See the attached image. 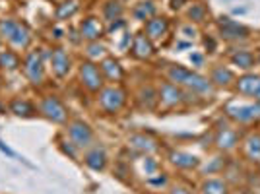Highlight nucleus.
I'll return each instance as SVG.
<instances>
[{
  "label": "nucleus",
  "instance_id": "44",
  "mask_svg": "<svg viewBox=\"0 0 260 194\" xmlns=\"http://www.w3.org/2000/svg\"><path fill=\"white\" fill-rule=\"evenodd\" d=\"M54 37L60 39V37H62V31H60V29H54Z\"/></svg>",
  "mask_w": 260,
  "mask_h": 194
},
{
  "label": "nucleus",
  "instance_id": "7",
  "mask_svg": "<svg viewBox=\"0 0 260 194\" xmlns=\"http://www.w3.org/2000/svg\"><path fill=\"white\" fill-rule=\"evenodd\" d=\"M157 99L161 101L163 107H177L184 101V91L173 82H165L157 91Z\"/></svg>",
  "mask_w": 260,
  "mask_h": 194
},
{
  "label": "nucleus",
  "instance_id": "9",
  "mask_svg": "<svg viewBox=\"0 0 260 194\" xmlns=\"http://www.w3.org/2000/svg\"><path fill=\"white\" fill-rule=\"evenodd\" d=\"M80 35H82V39H87L89 43L99 41L105 35V27H103V23L99 22L98 18L89 16V18H86L84 22L80 23Z\"/></svg>",
  "mask_w": 260,
  "mask_h": 194
},
{
  "label": "nucleus",
  "instance_id": "39",
  "mask_svg": "<svg viewBox=\"0 0 260 194\" xmlns=\"http://www.w3.org/2000/svg\"><path fill=\"white\" fill-rule=\"evenodd\" d=\"M171 194H192L188 188H184V186H173L171 188Z\"/></svg>",
  "mask_w": 260,
  "mask_h": 194
},
{
  "label": "nucleus",
  "instance_id": "21",
  "mask_svg": "<svg viewBox=\"0 0 260 194\" xmlns=\"http://www.w3.org/2000/svg\"><path fill=\"white\" fill-rule=\"evenodd\" d=\"M31 41V33H29V27L25 25V23H18V27H16V31L14 35L10 37V43L14 47H18V49H25L27 45Z\"/></svg>",
  "mask_w": 260,
  "mask_h": 194
},
{
  "label": "nucleus",
  "instance_id": "17",
  "mask_svg": "<svg viewBox=\"0 0 260 194\" xmlns=\"http://www.w3.org/2000/svg\"><path fill=\"white\" fill-rule=\"evenodd\" d=\"M101 74L105 76L107 80H111V82H120L124 78V70H122L119 60H115V58H103V62H101Z\"/></svg>",
  "mask_w": 260,
  "mask_h": 194
},
{
  "label": "nucleus",
  "instance_id": "24",
  "mask_svg": "<svg viewBox=\"0 0 260 194\" xmlns=\"http://www.w3.org/2000/svg\"><path fill=\"white\" fill-rule=\"evenodd\" d=\"M245 153L250 161L260 159V134H250L245 142Z\"/></svg>",
  "mask_w": 260,
  "mask_h": 194
},
{
  "label": "nucleus",
  "instance_id": "15",
  "mask_svg": "<svg viewBox=\"0 0 260 194\" xmlns=\"http://www.w3.org/2000/svg\"><path fill=\"white\" fill-rule=\"evenodd\" d=\"M239 142V136L237 132L233 128H229V126H223V128L217 130L216 134V146L219 150L228 151V150H233L235 146H237Z\"/></svg>",
  "mask_w": 260,
  "mask_h": 194
},
{
  "label": "nucleus",
  "instance_id": "23",
  "mask_svg": "<svg viewBox=\"0 0 260 194\" xmlns=\"http://www.w3.org/2000/svg\"><path fill=\"white\" fill-rule=\"evenodd\" d=\"M212 82L216 86H229L233 82V72L225 66H216L212 70Z\"/></svg>",
  "mask_w": 260,
  "mask_h": 194
},
{
  "label": "nucleus",
  "instance_id": "48",
  "mask_svg": "<svg viewBox=\"0 0 260 194\" xmlns=\"http://www.w3.org/2000/svg\"><path fill=\"white\" fill-rule=\"evenodd\" d=\"M0 39H2V37H0Z\"/></svg>",
  "mask_w": 260,
  "mask_h": 194
},
{
  "label": "nucleus",
  "instance_id": "42",
  "mask_svg": "<svg viewBox=\"0 0 260 194\" xmlns=\"http://www.w3.org/2000/svg\"><path fill=\"white\" fill-rule=\"evenodd\" d=\"M183 2H186V0H171V8H173V10L181 8V6H183Z\"/></svg>",
  "mask_w": 260,
  "mask_h": 194
},
{
  "label": "nucleus",
  "instance_id": "26",
  "mask_svg": "<svg viewBox=\"0 0 260 194\" xmlns=\"http://www.w3.org/2000/svg\"><path fill=\"white\" fill-rule=\"evenodd\" d=\"M228 184L221 179H208L202 183V194H228Z\"/></svg>",
  "mask_w": 260,
  "mask_h": 194
},
{
  "label": "nucleus",
  "instance_id": "8",
  "mask_svg": "<svg viewBox=\"0 0 260 194\" xmlns=\"http://www.w3.org/2000/svg\"><path fill=\"white\" fill-rule=\"evenodd\" d=\"M229 117L237 122H250L260 117V103H249V105H229L225 109Z\"/></svg>",
  "mask_w": 260,
  "mask_h": 194
},
{
  "label": "nucleus",
  "instance_id": "11",
  "mask_svg": "<svg viewBox=\"0 0 260 194\" xmlns=\"http://www.w3.org/2000/svg\"><path fill=\"white\" fill-rule=\"evenodd\" d=\"M51 70L56 78H64L70 72V56L64 49H54L51 53Z\"/></svg>",
  "mask_w": 260,
  "mask_h": 194
},
{
  "label": "nucleus",
  "instance_id": "25",
  "mask_svg": "<svg viewBox=\"0 0 260 194\" xmlns=\"http://www.w3.org/2000/svg\"><path fill=\"white\" fill-rule=\"evenodd\" d=\"M155 16V4L153 2H140L136 8H134V20H138V22H146V20H150Z\"/></svg>",
  "mask_w": 260,
  "mask_h": 194
},
{
  "label": "nucleus",
  "instance_id": "27",
  "mask_svg": "<svg viewBox=\"0 0 260 194\" xmlns=\"http://www.w3.org/2000/svg\"><path fill=\"white\" fill-rule=\"evenodd\" d=\"M122 4L117 2V0H109L107 4L103 6V16H105V20L107 22H115V20H120V16H122Z\"/></svg>",
  "mask_w": 260,
  "mask_h": 194
},
{
  "label": "nucleus",
  "instance_id": "35",
  "mask_svg": "<svg viewBox=\"0 0 260 194\" xmlns=\"http://www.w3.org/2000/svg\"><path fill=\"white\" fill-rule=\"evenodd\" d=\"M60 150L64 151L66 155H70L72 159H76V146H74V142H60Z\"/></svg>",
  "mask_w": 260,
  "mask_h": 194
},
{
  "label": "nucleus",
  "instance_id": "47",
  "mask_svg": "<svg viewBox=\"0 0 260 194\" xmlns=\"http://www.w3.org/2000/svg\"><path fill=\"white\" fill-rule=\"evenodd\" d=\"M0 86H2V78H0Z\"/></svg>",
  "mask_w": 260,
  "mask_h": 194
},
{
  "label": "nucleus",
  "instance_id": "45",
  "mask_svg": "<svg viewBox=\"0 0 260 194\" xmlns=\"http://www.w3.org/2000/svg\"><path fill=\"white\" fill-rule=\"evenodd\" d=\"M254 99H256V101H258V103H260V89H258V91H256V95H254Z\"/></svg>",
  "mask_w": 260,
  "mask_h": 194
},
{
  "label": "nucleus",
  "instance_id": "32",
  "mask_svg": "<svg viewBox=\"0 0 260 194\" xmlns=\"http://www.w3.org/2000/svg\"><path fill=\"white\" fill-rule=\"evenodd\" d=\"M105 45H101L99 41H91V43L87 45L86 49V54L89 56V58H101L103 54H105Z\"/></svg>",
  "mask_w": 260,
  "mask_h": 194
},
{
  "label": "nucleus",
  "instance_id": "2",
  "mask_svg": "<svg viewBox=\"0 0 260 194\" xmlns=\"http://www.w3.org/2000/svg\"><path fill=\"white\" fill-rule=\"evenodd\" d=\"M39 113L47 120L54 122V124H64L66 120H68V109L64 107V103L56 95L43 97V101L39 105Z\"/></svg>",
  "mask_w": 260,
  "mask_h": 194
},
{
  "label": "nucleus",
  "instance_id": "29",
  "mask_svg": "<svg viewBox=\"0 0 260 194\" xmlns=\"http://www.w3.org/2000/svg\"><path fill=\"white\" fill-rule=\"evenodd\" d=\"M231 62L243 70H249L254 64V56L249 53V51H237V53L231 56Z\"/></svg>",
  "mask_w": 260,
  "mask_h": 194
},
{
  "label": "nucleus",
  "instance_id": "14",
  "mask_svg": "<svg viewBox=\"0 0 260 194\" xmlns=\"http://www.w3.org/2000/svg\"><path fill=\"white\" fill-rule=\"evenodd\" d=\"M169 29V22H167V18H159V16H153L150 18L148 22H146V35L150 37V39H161L163 35L167 33Z\"/></svg>",
  "mask_w": 260,
  "mask_h": 194
},
{
  "label": "nucleus",
  "instance_id": "4",
  "mask_svg": "<svg viewBox=\"0 0 260 194\" xmlns=\"http://www.w3.org/2000/svg\"><path fill=\"white\" fill-rule=\"evenodd\" d=\"M23 72L33 86H41L45 80V66L41 51H29L23 58Z\"/></svg>",
  "mask_w": 260,
  "mask_h": 194
},
{
  "label": "nucleus",
  "instance_id": "20",
  "mask_svg": "<svg viewBox=\"0 0 260 194\" xmlns=\"http://www.w3.org/2000/svg\"><path fill=\"white\" fill-rule=\"evenodd\" d=\"M10 111L16 117H22V119H31V117L37 115V109L25 99H14L10 103Z\"/></svg>",
  "mask_w": 260,
  "mask_h": 194
},
{
  "label": "nucleus",
  "instance_id": "43",
  "mask_svg": "<svg viewBox=\"0 0 260 194\" xmlns=\"http://www.w3.org/2000/svg\"><path fill=\"white\" fill-rule=\"evenodd\" d=\"M183 33L186 35V37H194L196 35V31L192 29V27H183Z\"/></svg>",
  "mask_w": 260,
  "mask_h": 194
},
{
  "label": "nucleus",
  "instance_id": "30",
  "mask_svg": "<svg viewBox=\"0 0 260 194\" xmlns=\"http://www.w3.org/2000/svg\"><path fill=\"white\" fill-rule=\"evenodd\" d=\"M159 99H157V93L153 91L152 87H144L140 91V103H142V107H146V109H153V105L157 103Z\"/></svg>",
  "mask_w": 260,
  "mask_h": 194
},
{
  "label": "nucleus",
  "instance_id": "38",
  "mask_svg": "<svg viewBox=\"0 0 260 194\" xmlns=\"http://www.w3.org/2000/svg\"><path fill=\"white\" fill-rule=\"evenodd\" d=\"M120 27H124V20H115V22H111V25H109V33L117 31Z\"/></svg>",
  "mask_w": 260,
  "mask_h": 194
},
{
  "label": "nucleus",
  "instance_id": "22",
  "mask_svg": "<svg viewBox=\"0 0 260 194\" xmlns=\"http://www.w3.org/2000/svg\"><path fill=\"white\" fill-rule=\"evenodd\" d=\"M80 10V2L78 0H64L56 6V12H54V18L56 20H68L72 18L76 12Z\"/></svg>",
  "mask_w": 260,
  "mask_h": 194
},
{
  "label": "nucleus",
  "instance_id": "37",
  "mask_svg": "<svg viewBox=\"0 0 260 194\" xmlns=\"http://www.w3.org/2000/svg\"><path fill=\"white\" fill-rule=\"evenodd\" d=\"M144 169H146L148 175H152V173L157 171V163L153 161L152 157H146V161H144Z\"/></svg>",
  "mask_w": 260,
  "mask_h": 194
},
{
  "label": "nucleus",
  "instance_id": "33",
  "mask_svg": "<svg viewBox=\"0 0 260 194\" xmlns=\"http://www.w3.org/2000/svg\"><path fill=\"white\" fill-rule=\"evenodd\" d=\"M204 16H206V8H204L202 4H192V6H190V10H188V18H190L192 22H202V20H204Z\"/></svg>",
  "mask_w": 260,
  "mask_h": 194
},
{
  "label": "nucleus",
  "instance_id": "36",
  "mask_svg": "<svg viewBox=\"0 0 260 194\" xmlns=\"http://www.w3.org/2000/svg\"><path fill=\"white\" fill-rule=\"evenodd\" d=\"M148 184H150V186H165V184H167V177H165V175L150 177V179H148Z\"/></svg>",
  "mask_w": 260,
  "mask_h": 194
},
{
  "label": "nucleus",
  "instance_id": "6",
  "mask_svg": "<svg viewBox=\"0 0 260 194\" xmlns=\"http://www.w3.org/2000/svg\"><path fill=\"white\" fill-rule=\"evenodd\" d=\"M68 136L74 142L76 148H87L93 142V130L84 120H74L68 124Z\"/></svg>",
  "mask_w": 260,
  "mask_h": 194
},
{
  "label": "nucleus",
  "instance_id": "18",
  "mask_svg": "<svg viewBox=\"0 0 260 194\" xmlns=\"http://www.w3.org/2000/svg\"><path fill=\"white\" fill-rule=\"evenodd\" d=\"M237 89L245 95H256L260 89V76L256 74H245L237 80Z\"/></svg>",
  "mask_w": 260,
  "mask_h": 194
},
{
  "label": "nucleus",
  "instance_id": "5",
  "mask_svg": "<svg viewBox=\"0 0 260 194\" xmlns=\"http://www.w3.org/2000/svg\"><path fill=\"white\" fill-rule=\"evenodd\" d=\"M80 80H82V84L87 91L99 93L103 89V74L98 68V64L91 62V60H86V62L80 64Z\"/></svg>",
  "mask_w": 260,
  "mask_h": 194
},
{
  "label": "nucleus",
  "instance_id": "3",
  "mask_svg": "<svg viewBox=\"0 0 260 194\" xmlns=\"http://www.w3.org/2000/svg\"><path fill=\"white\" fill-rule=\"evenodd\" d=\"M124 103H126V93L120 87L109 86L99 91V105L105 113H119L124 107Z\"/></svg>",
  "mask_w": 260,
  "mask_h": 194
},
{
  "label": "nucleus",
  "instance_id": "40",
  "mask_svg": "<svg viewBox=\"0 0 260 194\" xmlns=\"http://www.w3.org/2000/svg\"><path fill=\"white\" fill-rule=\"evenodd\" d=\"M130 39H132V35L126 31L124 33V37H122V41H120V49H126V45L130 43Z\"/></svg>",
  "mask_w": 260,
  "mask_h": 194
},
{
  "label": "nucleus",
  "instance_id": "1",
  "mask_svg": "<svg viewBox=\"0 0 260 194\" xmlns=\"http://www.w3.org/2000/svg\"><path fill=\"white\" fill-rule=\"evenodd\" d=\"M167 74H169V80L177 86L192 89L196 93H212V82H208V78L200 76L198 72H192L184 66H171Z\"/></svg>",
  "mask_w": 260,
  "mask_h": 194
},
{
  "label": "nucleus",
  "instance_id": "13",
  "mask_svg": "<svg viewBox=\"0 0 260 194\" xmlns=\"http://www.w3.org/2000/svg\"><path fill=\"white\" fill-rule=\"evenodd\" d=\"M132 54L136 58H150L153 54V43L152 39L144 33L134 35V43H132Z\"/></svg>",
  "mask_w": 260,
  "mask_h": 194
},
{
  "label": "nucleus",
  "instance_id": "34",
  "mask_svg": "<svg viewBox=\"0 0 260 194\" xmlns=\"http://www.w3.org/2000/svg\"><path fill=\"white\" fill-rule=\"evenodd\" d=\"M0 151H2V153H4V155H8V157H10V159H18V161H23L25 163V165H27V167H33L31 163L29 161H25V159H20V155H18V153H16V151L12 150V148H8V146H6V144H4V142L0 140Z\"/></svg>",
  "mask_w": 260,
  "mask_h": 194
},
{
  "label": "nucleus",
  "instance_id": "31",
  "mask_svg": "<svg viewBox=\"0 0 260 194\" xmlns=\"http://www.w3.org/2000/svg\"><path fill=\"white\" fill-rule=\"evenodd\" d=\"M16 27H18V22H16V20H12V18H4V20H0V37L10 41V37L14 35Z\"/></svg>",
  "mask_w": 260,
  "mask_h": 194
},
{
  "label": "nucleus",
  "instance_id": "16",
  "mask_svg": "<svg viewBox=\"0 0 260 194\" xmlns=\"http://www.w3.org/2000/svg\"><path fill=\"white\" fill-rule=\"evenodd\" d=\"M169 161L173 163L175 167H179V169H194V167L200 165V159L192 153H186V151H171L169 153Z\"/></svg>",
  "mask_w": 260,
  "mask_h": 194
},
{
  "label": "nucleus",
  "instance_id": "12",
  "mask_svg": "<svg viewBox=\"0 0 260 194\" xmlns=\"http://www.w3.org/2000/svg\"><path fill=\"white\" fill-rule=\"evenodd\" d=\"M84 163H86L91 171H103L105 165H107V153H105L103 148L95 146V148H91L84 155Z\"/></svg>",
  "mask_w": 260,
  "mask_h": 194
},
{
  "label": "nucleus",
  "instance_id": "19",
  "mask_svg": "<svg viewBox=\"0 0 260 194\" xmlns=\"http://www.w3.org/2000/svg\"><path fill=\"white\" fill-rule=\"evenodd\" d=\"M128 146L140 151H146V153H152V151L157 150V142L150 136H146V134H132L128 138Z\"/></svg>",
  "mask_w": 260,
  "mask_h": 194
},
{
  "label": "nucleus",
  "instance_id": "28",
  "mask_svg": "<svg viewBox=\"0 0 260 194\" xmlns=\"http://www.w3.org/2000/svg\"><path fill=\"white\" fill-rule=\"evenodd\" d=\"M0 68H4V70H18L20 68V56L14 51H0Z\"/></svg>",
  "mask_w": 260,
  "mask_h": 194
},
{
  "label": "nucleus",
  "instance_id": "41",
  "mask_svg": "<svg viewBox=\"0 0 260 194\" xmlns=\"http://www.w3.org/2000/svg\"><path fill=\"white\" fill-rule=\"evenodd\" d=\"M190 62H194L196 66L202 64V54H190Z\"/></svg>",
  "mask_w": 260,
  "mask_h": 194
},
{
  "label": "nucleus",
  "instance_id": "10",
  "mask_svg": "<svg viewBox=\"0 0 260 194\" xmlns=\"http://www.w3.org/2000/svg\"><path fill=\"white\" fill-rule=\"evenodd\" d=\"M219 31H221V37L229 39V41H233V39H245L249 35V29L245 25L233 22L231 18H221L219 20Z\"/></svg>",
  "mask_w": 260,
  "mask_h": 194
},
{
  "label": "nucleus",
  "instance_id": "46",
  "mask_svg": "<svg viewBox=\"0 0 260 194\" xmlns=\"http://www.w3.org/2000/svg\"><path fill=\"white\" fill-rule=\"evenodd\" d=\"M241 194H254V192H250V190H243Z\"/></svg>",
  "mask_w": 260,
  "mask_h": 194
}]
</instances>
